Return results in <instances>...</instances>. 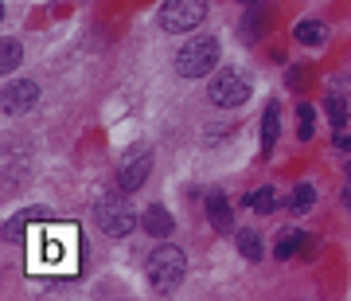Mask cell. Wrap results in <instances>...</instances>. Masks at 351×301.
<instances>
[{"label":"cell","instance_id":"cell-20","mask_svg":"<svg viewBox=\"0 0 351 301\" xmlns=\"http://www.w3.org/2000/svg\"><path fill=\"white\" fill-rule=\"evenodd\" d=\"M328 118H332V126L336 129H343V122H348V102L343 98H336V94H328Z\"/></svg>","mask_w":351,"mask_h":301},{"label":"cell","instance_id":"cell-12","mask_svg":"<svg viewBox=\"0 0 351 301\" xmlns=\"http://www.w3.org/2000/svg\"><path fill=\"white\" fill-rule=\"evenodd\" d=\"M293 36H297V43H304V47H320L328 39V27L320 24V20H301V24L293 27Z\"/></svg>","mask_w":351,"mask_h":301},{"label":"cell","instance_id":"cell-14","mask_svg":"<svg viewBox=\"0 0 351 301\" xmlns=\"http://www.w3.org/2000/svg\"><path fill=\"white\" fill-rule=\"evenodd\" d=\"M16 67H20V43L16 39H4L0 43V75H12Z\"/></svg>","mask_w":351,"mask_h":301},{"label":"cell","instance_id":"cell-21","mask_svg":"<svg viewBox=\"0 0 351 301\" xmlns=\"http://www.w3.org/2000/svg\"><path fill=\"white\" fill-rule=\"evenodd\" d=\"M336 145H339V149H351V133H348V137L339 133V137H336Z\"/></svg>","mask_w":351,"mask_h":301},{"label":"cell","instance_id":"cell-7","mask_svg":"<svg viewBox=\"0 0 351 301\" xmlns=\"http://www.w3.org/2000/svg\"><path fill=\"white\" fill-rule=\"evenodd\" d=\"M36 102H39V87L32 82V78H16V82H8L4 94H0L4 113H24V110H32Z\"/></svg>","mask_w":351,"mask_h":301},{"label":"cell","instance_id":"cell-16","mask_svg":"<svg viewBox=\"0 0 351 301\" xmlns=\"http://www.w3.org/2000/svg\"><path fill=\"white\" fill-rule=\"evenodd\" d=\"M313 200H316V188H313V184H297V188H293V200H289V208H293V212H308V208H313Z\"/></svg>","mask_w":351,"mask_h":301},{"label":"cell","instance_id":"cell-15","mask_svg":"<svg viewBox=\"0 0 351 301\" xmlns=\"http://www.w3.org/2000/svg\"><path fill=\"white\" fill-rule=\"evenodd\" d=\"M246 203H250L258 215H269V212L277 208V192H274V188H258L254 196H246Z\"/></svg>","mask_w":351,"mask_h":301},{"label":"cell","instance_id":"cell-17","mask_svg":"<svg viewBox=\"0 0 351 301\" xmlns=\"http://www.w3.org/2000/svg\"><path fill=\"white\" fill-rule=\"evenodd\" d=\"M239 251L246 254L250 263L262 258V238H258V231H242V235H239Z\"/></svg>","mask_w":351,"mask_h":301},{"label":"cell","instance_id":"cell-9","mask_svg":"<svg viewBox=\"0 0 351 301\" xmlns=\"http://www.w3.org/2000/svg\"><path fill=\"white\" fill-rule=\"evenodd\" d=\"M277 137H281V106L269 102V106H265V118H262V157L274 153Z\"/></svg>","mask_w":351,"mask_h":301},{"label":"cell","instance_id":"cell-19","mask_svg":"<svg viewBox=\"0 0 351 301\" xmlns=\"http://www.w3.org/2000/svg\"><path fill=\"white\" fill-rule=\"evenodd\" d=\"M36 219H39V212H24V215H16L12 223L4 227V238H8V243L24 238V227H27V223H36Z\"/></svg>","mask_w":351,"mask_h":301},{"label":"cell","instance_id":"cell-1","mask_svg":"<svg viewBox=\"0 0 351 301\" xmlns=\"http://www.w3.org/2000/svg\"><path fill=\"white\" fill-rule=\"evenodd\" d=\"M27 254H32V270H47V274H71L78 258V235L75 227H55L43 223L27 238Z\"/></svg>","mask_w":351,"mask_h":301},{"label":"cell","instance_id":"cell-4","mask_svg":"<svg viewBox=\"0 0 351 301\" xmlns=\"http://www.w3.org/2000/svg\"><path fill=\"white\" fill-rule=\"evenodd\" d=\"M203 16H207V0H164L156 20H160L164 32L184 36V32H191V27L203 24Z\"/></svg>","mask_w":351,"mask_h":301},{"label":"cell","instance_id":"cell-2","mask_svg":"<svg viewBox=\"0 0 351 301\" xmlns=\"http://www.w3.org/2000/svg\"><path fill=\"white\" fill-rule=\"evenodd\" d=\"M219 67V39L215 36H199L188 39L184 47L176 51V75L180 78H203Z\"/></svg>","mask_w":351,"mask_h":301},{"label":"cell","instance_id":"cell-6","mask_svg":"<svg viewBox=\"0 0 351 301\" xmlns=\"http://www.w3.org/2000/svg\"><path fill=\"white\" fill-rule=\"evenodd\" d=\"M211 102L215 106H242V102L250 98V78L242 75V71H219L211 78Z\"/></svg>","mask_w":351,"mask_h":301},{"label":"cell","instance_id":"cell-10","mask_svg":"<svg viewBox=\"0 0 351 301\" xmlns=\"http://www.w3.org/2000/svg\"><path fill=\"white\" fill-rule=\"evenodd\" d=\"M149 168L152 161L149 157H137V161H129L125 168H121V176H117V184H121V192H137L145 180H149Z\"/></svg>","mask_w":351,"mask_h":301},{"label":"cell","instance_id":"cell-18","mask_svg":"<svg viewBox=\"0 0 351 301\" xmlns=\"http://www.w3.org/2000/svg\"><path fill=\"white\" fill-rule=\"evenodd\" d=\"M313 129H316V110L313 106H297V133H301V141L313 137Z\"/></svg>","mask_w":351,"mask_h":301},{"label":"cell","instance_id":"cell-11","mask_svg":"<svg viewBox=\"0 0 351 301\" xmlns=\"http://www.w3.org/2000/svg\"><path fill=\"white\" fill-rule=\"evenodd\" d=\"M207 219H211L215 231H234V219H230V203H226L223 192H215V196H207Z\"/></svg>","mask_w":351,"mask_h":301},{"label":"cell","instance_id":"cell-5","mask_svg":"<svg viewBox=\"0 0 351 301\" xmlns=\"http://www.w3.org/2000/svg\"><path fill=\"white\" fill-rule=\"evenodd\" d=\"M94 219H98V227L113 238H125L129 231L137 227V215L129 212V200H121V196H106V200L94 208Z\"/></svg>","mask_w":351,"mask_h":301},{"label":"cell","instance_id":"cell-22","mask_svg":"<svg viewBox=\"0 0 351 301\" xmlns=\"http://www.w3.org/2000/svg\"><path fill=\"white\" fill-rule=\"evenodd\" d=\"M343 203H348V208H351V188H348V192H343Z\"/></svg>","mask_w":351,"mask_h":301},{"label":"cell","instance_id":"cell-3","mask_svg":"<svg viewBox=\"0 0 351 301\" xmlns=\"http://www.w3.org/2000/svg\"><path fill=\"white\" fill-rule=\"evenodd\" d=\"M184 274H188V254L180 251V247H156L149 258V282L160 293H168V289H176L180 282H184Z\"/></svg>","mask_w":351,"mask_h":301},{"label":"cell","instance_id":"cell-8","mask_svg":"<svg viewBox=\"0 0 351 301\" xmlns=\"http://www.w3.org/2000/svg\"><path fill=\"white\" fill-rule=\"evenodd\" d=\"M141 227L149 231L152 238H168L176 231V219H172V212L168 208H160V203H152L149 212L141 215Z\"/></svg>","mask_w":351,"mask_h":301},{"label":"cell","instance_id":"cell-13","mask_svg":"<svg viewBox=\"0 0 351 301\" xmlns=\"http://www.w3.org/2000/svg\"><path fill=\"white\" fill-rule=\"evenodd\" d=\"M301 247H304V231H297V227H293V231H285V235L277 238L274 254L281 258V263H285V258H293V254L301 251Z\"/></svg>","mask_w":351,"mask_h":301},{"label":"cell","instance_id":"cell-23","mask_svg":"<svg viewBox=\"0 0 351 301\" xmlns=\"http://www.w3.org/2000/svg\"><path fill=\"white\" fill-rule=\"evenodd\" d=\"M246 4H250V0H246Z\"/></svg>","mask_w":351,"mask_h":301}]
</instances>
